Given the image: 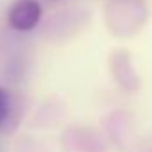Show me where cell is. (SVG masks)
<instances>
[{"label": "cell", "instance_id": "obj_1", "mask_svg": "<svg viewBox=\"0 0 152 152\" xmlns=\"http://www.w3.org/2000/svg\"><path fill=\"white\" fill-rule=\"evenodd\" d=\"M43 18V7L38 0H15L7 11V25L15 32L34 31Z\"/></svg>", "mask_w": 152, "mask_h": 152}, {"label": "cell", "instance_id": "obj_2", "mask_svg": "<svg viewBox=\"0 0 152 152\" xmlns=\"http://www.w3.org/2000/svg\"><path fill=\"white\" fill-rule=\"evenodd\" d=\"M11 107H13V102H11L9 91L4 86H0V129L6 127V124L11 116Z\"/></svg>", "mask_w": 152, "mask_h": 152}]
</instances>
